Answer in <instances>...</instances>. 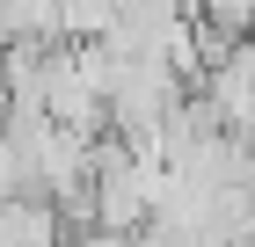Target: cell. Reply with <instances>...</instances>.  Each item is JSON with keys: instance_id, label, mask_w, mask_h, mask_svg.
Instances as JSON below:
<instances>
[{"instance_id": "obj_1", "label": "cell", "mask_w": 255, "mask_h": 247, "mask_svg": "<svg viewBox=\"0 0 255 247\" xmlns=\"http://www.w3.org/2000/svg\"><path fill=\"white\" fill-rule=\"evenodd\" d=\"M66 211L51 196H0V240H59Z\"/></svg>"}, {"instance_id": "obj_2", "label": "cell", "mask_w": 255, "mask_h": 247, "mask_svg": "<svg viewBox=\"0 0 255 247\" xmlns=\"http://www.w3.org/2000/svg\"><path fill=\"white\" fill-rule=\"evenodd\" d=\"M15 37L59 44V0H0V44H15Z\"/></svg>"}, {"instance_id": "obj_3", "label": "cell", "mask_w": 255, "mask_h": 247, "mask_svg": "<svg viewBox=\"0 0 255 247\" xmlns=\"http://www.w3.org/2000/svg\"><path fill=\"white\" fill-rule=\"evenodd\" d=\"M124 22V0H59V37L88 44V37H110Z\"/></svg>"}]
</instances>
